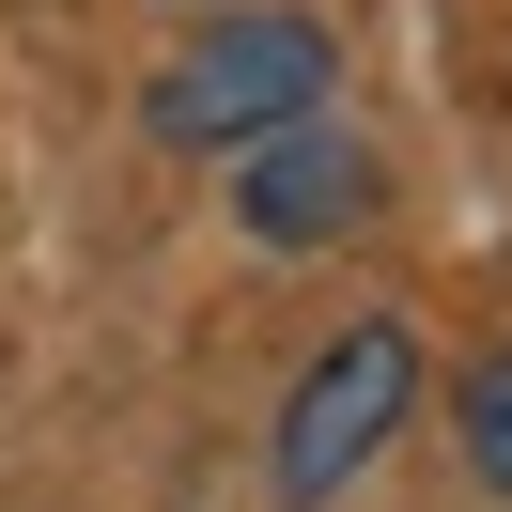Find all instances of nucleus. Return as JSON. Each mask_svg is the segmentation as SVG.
<instances>
[{
    "label": "nucleus",
    "instance_id": "obj_1",
    "mask_svg": "<svg viewBox=\"0 0 512 512\" xmlns=\"http://www.w3.org/2000/svg\"><path fill=\"white\" fill-rule=\"evenodd\" d=\"M326 63H342V47H326L311 16H218V32H187L156 63L140 125H156L171 156H249V140H280V125L326 109Z\"/></svg>",
    "mask_w": 512,
    "mask_h": 512
},
{
    "label": "nucleus",
    "instance_id": "obj_2",
    "mask_svg": "<svg viewBox=\"0 0 512 512\" xmlns=\"http://www.w3.org/2000/svg\"><path fill=\"white\" fill-rule=\"evenodd\" d=\"M404 404H419V342L404 326H342V342L311 357V373H295V404H280V497L311 512V497H342L357 466H373L388 435H404Z\"/></svg>",
    "mask_w": 512,
    "mask_h": 512
},
{
    "label": "nucleus",
    "instance_id": "obj_3",
    "mask_svg": "<svg viewBox=\"0 0 512 512\" xmlns=\"http://www.w3.org/2000/svg\"><path fill=\"white\" fill-rule=\"evenodd\" d=\"M233 218H249L264 249H326V233H357V218H373V140H342L326 109H311V125H280V140H249Z\"/></svg>",
    "mask_w": 512,
    "mask_h": 512
},
{
    "label": "nucleus",
    "instance_id": "obj_4",
    "mask_svg": "<svg viewBox=\"0 0 512 512\" xmlns=\"http://www.w3.org/2000/svg\"><path fill=\"white\" fill-rule=\"evenodd\" d=\"M466 466H481V497H512V342L466 373Z\"/></svg>",
    "mask_w": 512,
    "mask_h": 512
}]
</instances>
